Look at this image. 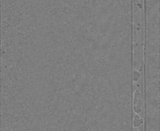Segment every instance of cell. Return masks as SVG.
<instances>
[{"label": "cell", "instance_id": "cell-1", "mask_svg": "<svg viewBox=\"0 0 160 131\" xmlns=\"http://www.w3.org/2000/svg\"><path fill=\"white\" fill-rule=\"evenodd\" d=\"M141 96L139 93H136L134 102V109L135 113H141V106L142 105L141 100Z\"/></svg>", "mask_w": 160, "mask_h": 131}]
</instances>
